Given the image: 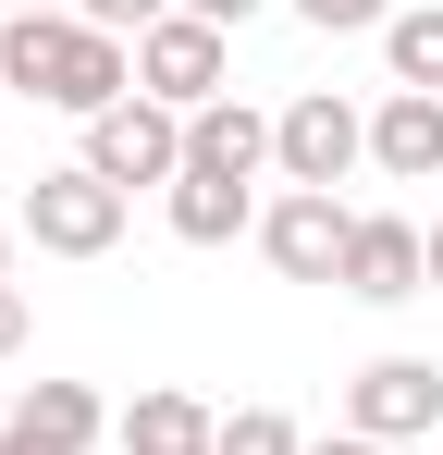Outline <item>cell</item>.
<instances>
[{
    "instance_id": "obj_22",
    "label": "cell",
    "mask_w": 443,
    "mask_h": 455,
    "mask_svg": "<svg viewBox=\"0 0 443 455\" xmlns=\"http://www.w3.org/2000/svg\"><path fill=\"white\" fill-rule=\"evenodd\" d=\"M0 12H74V0H0Z\"/></svg>"
},
{
    "instance_id": "obj_18",
    "label": "cell",
    "mask_w": 443,
    "mask_h": 455,
    "mask_svg": "<svg viewBox=\"0 0 443 455\" xmlns=\"http://www.w3.org/2000/svg\"><path fill=\"white\" fill-rule=\"evenodd\" d=\"M173 12H197V25H222V37H234V25H259L271 0H173Z\"/></svg>"
},
{
    "instance_id": "obj_13",
    "label": "cell",
    "mask_w": 443,
    "mask_h": 455,
    "mask_svg": "<svg viewBox=\"0 0 443 455\" xmlns=\"http://www.w3.org/2000/svg\"><path fill=\"white\" fill-rule=\"evenodd\" d=\"M185 160H210V172H234V185H259V172H271V111H246V99L185 111Z\"/></svg>"
},
{
    "instance_id": "obj_3",
    "label": "cell",
    "mask_w": 443,
    "mask_h": 455,
    "mask_svg": "<svg viewBox=\"0 0 443 455\" xmlns=\"http://www.w3.org/2000/svg\"><path fill=\"white\" fill-rule=\"evenodd\" d=\"M124 210H136L124 185H99L86 160H62V172H37V185H25V210H12V222H25L37 259H111V246H124Z\"/></svg>"
},
{
    "instance_id": "obj_12",
    "label": "cell",
    "mask_w": 443,
    "mask_h": 455,
    "mask_svg": "<svg viewBox=\"0 0 443 455\" xmlns=\"http://www.w3.org/2000/svg\"><path fill=\"white\" fill-rule=\"evenodd\" d=\"M111 443L124 455H222V406H197L185 381H148L136 406L111 419Z\"/></svg>"
},
{
    "instance_id": "obj_19",
    "label": "cell",
    "mask_w": 443,
    "mask_h": 455,
    "mask_svg": "<svg viewBox=\"0 0 443 455\" xmlns=\"http://www.w3.org/2000/svg\"><path fill=\"white\" fill-rule=\"evenodd\" d=\"M25 345V283H0V357Z\"/></svg>"
},
{
    "instance_id": "obj_21",
    "label": "cell",
    "mask_w": 443,
    "mask_h": 455,
    "mask_svg": "<svg viewBox=\"0 0 443 455\" xmlns=\"http://www.w3.org/2000/svg\"><path fill=\"white\" fill-rule=\"evenodd\" d=\"M12 246H25V222H0V283H12Z\"/></svg>"
},
{
    "instance_id": "obj_16",
    "label": "cell",
    "mask_w": 443,
    "mask_h": 455,
    "mask_svg": "<svg viewBox=\"0 0 443 455\" xmlns=\"http://www.w3.org/2000/svg\"><path fill=\"white\" fill-rule=\"evenodd\" d=\"M284 12H295V25H320V37H382L407 0H284Z\"/></svg>"
},
{
    "instance_id": "obj_1",
    "label": "cell",
    "mask_w": 443,
    "mask_h": 455,
    "mask_svg": "<svg viewBox=\"0 0 443 455\" xmlns=\"http://www.w3.org/2000/svg\"><path fill=\"white\" fill-rule=\"evenodd\" d=\"M0 86L37 99V111L99 124V111L136 99V37H99V25H74V12H0Z\"/></svg>"
},
{
    "instance_id": "obj_9",
    "label": "cell",
    "mask_w": 443,
    "mask_h": 455,
    "mask_svg": "<svg viewBox=\"0 0 443 455\" xmlns=\"http://www.w3.org/2000/svg\"><path fill=\"white\" fill-rule=\"evenodd\" d=\"M111 443V406L86 381H37L12 419H0V455H99Z\"/></svg>"
},
{
    "instance_id": "obj_14",
    "label": "cell",
    "mask_w": 443,
    "mask_h": 455,
    "mask_svg": "<svg viewBox=\"0 0 443 455\" xmlns=\"http://www.w3.org/2000/svg\"><path fill=\"white\" fill-rule=\"evenodd\" d=\"M382 75L419 86V99H443V0H407V12L382 25Z\"/></svg>"
},
{
    "instance_id": "obj_23",
    "label": "cell",
    "mask_w": 443,
    "mask_h": 455,
    "mask_svg": "<svg viewBox=\"0 0 443 455\" xmlns=\"http://www.w3.org/2000/svg\"><path fill=\"white\" fill-rule=\"evenodd\" d=\"M431 296H443V222H431Z\"/></svg>"
},
{
    "instance_id": "obj_5",
    "label": "cell",
    "mask_w": 443,
    "mask_h": 455,
    "mask_svg": "<svg viewBox=\"0 0 443 455\" xmlns=\"http://www.w3.org/2000/svg\"><path fill=\"white\" fill-rule=\"evenodd\" d=\"M86 172H99V185H124V197H136V185H173V172H185V111H160V99H124V111H99V124H86Z\"/></svg>"
},
{
    "instance_id": "obj_7",
    "label": "cell",
    "mask_w": 443,
    "mask_h": 455,
    "mask_svg": "<svg viewBox=\"0 0 443 455\" xmlns=\"http://www.w3.org/2000/svg\"><path fill=\"white\" fill-rule=\"evenodd\" d=\"M345 431L358 443H431L443 431V370L431 357H369L345 381Z\"/></svg>"
},
{
    "instance_id": "obj_2",
    "label": "cell",
    "mask_w": 443,
    "mask_h": 455,
    "mask_svg": "<svg viewBox=\"0 0 443 455\" xmlns=\"http://www.w3.org/2000/svg\"><path fill=\"white\" fill-rule=\"evenodd\" d=\"M271 172L308 185V197L358 185V172H369V111H358V99H333V86L284 99V111H271Z\"/></svg>"
},
{
    "instance_id": "obj_8",
    "label": "cell",
    "mask_w": 443,
    "mask_h": 455,
    "mask_svg": "<svg viewBox=\"0 0 443 455\" xmlns=\"http://www.w3.org/2000/svg\"><path fill=\"white\" fill-rule=\"evenodd\" d=\"M345 296H358V307L431 296V234L407 222V210H358V234H345Z\"/></svg>"
},
{
    "instance_id": "obj_20",
    "label": "cell",
    "mask_w": 443,
    "mask_h": 455,
    "mask_svg": "<svg viewBox=\"0 0 443 455\" xmlns=\"http://www.w3.org/2000/svg\"><path fill=\"white\" fill-rule=\"evenodd\" d=\"M308 455H382V443H358V431H333V443H308Z\"/></svg>"
},
{
    "instance_id": "obj_11",
    "label": "cell",
    "mask_w": 443,
    "mask_h": 455,
    "mask_svg": "<svg viewBox=\"0 0 443 455\" xmlns=\"http://www.w3.org/2000/svg\"><path fill=\"white\" fill-rule=\"evenodd\" d=\"M369 172H382V185H443V99L382 86V111H369Z\"/></svg>"
},
{
    "instance_id": "obj_15",
    "label": "cell",
    "mask_w": 443,
    "mask_h": 455,
    "mask_svg": "<svg viewBox=\"0 0 443 455\" xmlns=\"http://www.w3.org/2000/svg\"><path fill=\"white\" fill-rule=\"evenodd\" d=\"M222 455H308V431H295L284 406H234L222 419Z\"/></svg>"
},
{
    "instance_id": "obj_10",
    "label": "cell",
    "mask_w": 443,
    "mask_h": 455,
    "mask_svg": "<svg viewBox=\"0 0 443 455\" xmlns=\"http://www.w3.org/2000/svg\"><path fill=\"white\" fill-rule=\"evenodd\" d=\"M259 185H234V172H210V160H185L173 185H160V222L185 234V246H234V234H259Z\"/></svg>"
},
{
    "instance_id": "obj_6",
    "label": "cell",
    "mask_w": 443,
    "mask_h": 455,
    "mask_svg": "<svg viewBox=\"0 0 443 455\" xmlns=\"http://www.w3.org/2000/svg\"><path fill=\"white\" fill-rule=\"evenodd\" d=\"M345 234H358V210L345 197H308V185H284L271 210H259V259L284 271V283H345Z\"/></svg>"
},
{
    "instance_id": "obj_4",
    "label": "cell",
    "mask_w": 443,
    "mask_h": 455,
    "mask_svg": "<svg viewBox=\"0 0 443 455\" xmlns=\"http://www.w3.org/2000/svg\"><path fill=\"white\" fill-rule=\"evenodd\" d=\"M136 99H160V111H210V99H234V37L197 25V12H160V25L136 37Z\"/></svg>"
},
{
    "instance_id": "obj_17",
    "label": "cell",
    "mask_w": 443,
    "mask_h": 455,
    "mask_svg": "<svg viewBox=\"0 0 443 455\" xmlns=\"http://www.w3.org/2000/svg\"><path fill=\"white\" fill-rule=\"evenodd\" d=\"M173 0H74V25H99V37H148Z\"/></svg>"
}]
</instances>
